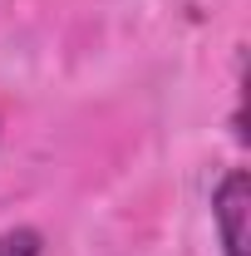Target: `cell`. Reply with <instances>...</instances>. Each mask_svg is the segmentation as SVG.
I'll return each instance as SVG.
<instances>
[{"instance_id": "obj_1", "label": "cell", "mask_w": 251, "mask_h": 256, "mask_svg": "<svg viewBox=\"0 0 251 256\" xmlns=\"http://www.w3.org/2000/svg\"><path fill=\"white\" fill-rule=\"evenodd\" d=\"M246 217H251V182L246 168H226L212 188V226H217L222 256H246Z\"/></svg>"}, {"instance_id": "obj_2", "label": "cell", "mask_w": 251, "mask_h": 256, "mask_svg": "<svg viewBox=\"0 0 251 256\" xmlns=\"http://www.w3.org/2000/svg\"><path fill=\"white\" fill-rule=\"evenodd\" d=\"M0 256H44V236L34 226H5L0 232Z\"/></svg>"}]
</instances>
